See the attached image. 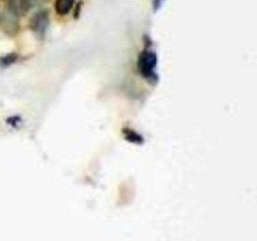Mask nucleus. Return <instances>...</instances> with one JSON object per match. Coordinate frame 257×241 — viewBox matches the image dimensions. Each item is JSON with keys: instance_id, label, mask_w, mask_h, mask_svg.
Wrapping results in <instances>:
<instances>
[{"instance_id": "1", "label": "nucleus", "mask_w": 257, "mask_h": 241, "mask_svg": "<svg viewBox=\"0 0 257 241\" xmlns=\"http://www.w3.org/2000/svg\"><path fill=\"white\" fill-rule=\"evenodd\" d=\"M19 12H18V8L15 5L14 0H9L7 8H5L4 17H3V28H4V32L8 33L9 35H14L15 33H18L19 29Z\"/></svg>"}, {"instance_id": "2", "label": "nucleus", "mask_w": 257, "mask_h": 241, "mask_svg": "<svg viewBox=\"0 0 257 241\" xmlns=\"http://www.w3.org/2000/svg\"><path fill=\"white\" fill-rule=\"evenodd\" d=\"M156 64H157V55L153 52L145 50L138 58V68H140L141 74L147 79H156Z\"/></svg>"}, {"instance_id": "3", "label": "nucleus", "mask_w": 257, "mask_h": 241, "mask_svg": "<svg viewBox=\"0 0 257 241\" xmlns=\"http://www.w3.org/2000/svg\"><path fill=\"white\" fill-rule=\"evenodd\" d=\"M49 24V13L48 10H38L30 19V29L37 34H44Z\"/></svg>"}, {"instance_id": "4", "label": "nucleus", "mask_w": 257, "mask_h": 241, "mask_svg": "<svg viewBox=\"0 0 257 241\" xmlns=\"http://www.w3.org/2000/svg\"><path fill=\"white\" fill-rule=\"evenodd\" d=\"M73 4H74V0H55L54 9L57 14L67 15L72 10Z\"/></svg>"}, {"instance_id": "5", "label": "nucleus", "mask_w": 257, "mask_h": 241, "mask_svg": "<svg viewBox=\"0 0 257 241\" xmlns=\"http://www.w3.org/2000/svg\"><path fill=\"white\" fill-rule=\"evenodd\" d=\"M123 133H124V137L127 138V141L132 143H143V137L141 135H138L137 132L132 130H128V128H124L123 130Z\"/></svg>"}, {"instance_id": "6", "label": "nucleus", "mask_w": 257, "mask_h": 241, "mask_svg": "<svg viewBox=\"0 0 257 241\" xmlns=\"http://www.w3.org/2000/svg\"><path fill=\"white\" fill-rule=\"evenodd\" d=\"M15 60H17V55L15 54H10V55H8L7 58H4V59L2 60V63L3 64H10V63H14Z\"/></svg>"}, {"instance_id": "7", "label": "nucleus", "mask_w": 257, "mask_h": 241, "mask_svg": "<svg viewBox=\"0 0 257 241\" xmlns=\"http://www.w3.org/2000/svg\"><path fill=\"white\" fill-rule=\"evenodd\" d=\"M162 3L163 0H153V9L157 12V10L161 8V5H162Z\"/></svg>"}, {"instance_id": "8", "label": "nucleus", "mask_w": 257, "mask_h": 241, "mask_svg": "<svg viewBox=\"0 0 257 241\" xmlns=\"http://www.w3.org/2000/svg\"><path fill=\"white\" fill-rule=\"evenodd\" d=\"M0 20H2V12H0Z\"/></svg>"}]
</instances>
